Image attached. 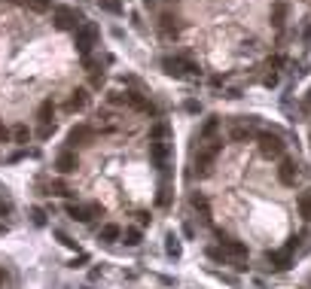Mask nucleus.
<instances>
[{
    "instance_id": "f257e3e1",
    "label": "nucleus",
    "mask_w": 311,
    "mask_h": 289,
    "mask_svg": "<svg viewBox=\"0 0 311 289\" xmlns=\"http://www.w3.org/2000/svg\"><path fill=\"white\" fill-rule=\"evenodd\" d=\"M98 40H101V27H98L95 21H82V24L73 30V43H76V49H79L82 58H89V52L95 49Z\"/></svg>"
},
{
    "instance_id": "f03ea898",
    "label": "nucleus",
    "mask_w": 311,
    "mask_h": 289,
    "mask_svg": "<svg viewBox=\"0 0 311 289\" xmlns=\"http://www.w3.org/2000/svg\"><path fill=\"white\" fill-rule=\"evenodd\" d=\"M55 27L58 30H76L82 24V15L73 9V6H55V15H52Z\"/></svg>"
},
{
    "instance_id": "7ed1b4c3",
    "label": "nucleus",
    "mask_w": 311,
    "mask_h": 289,
    "mask_svg": "<svg viewBox=\"0 0 311 289\" xmlns=\"http://www.w3.org/2000/svg\"><path fill=\"white\" fill-rule=\"evenodd\" d=\"M220 149H223V140H211V146H205V149L195 152V171H199V177H208L211 174V165H214V158H217Z\"/></svg>"
},
{
    "instance_id": "20e7f679",
    "label": "nucleus",
    "mask_w": 311,
    "mask_h": 289,
    "mask_svg": "<svg viewBox=\"0 0 311 289\" xmlns=\"http://www.w3.org/2000/svg\"><path fill=\"white\" fill-rule=\"evenodd\" d=\"M162 67H165V73L168 76H189V73H199V67L189 61V58H180V55H174V58H162Z\"/></svg>"
},
{
    "instance_id": "39448f33",
    "label": "nucleus",
    "mask_w": 311,
    "mask_h": 289,
    "mask_svg": "<svg viewBox=\"0 0 311 289\" xmlns=\"http://www.w3.org/2000/svg\"><path fill=\"white\" fill-rule=\"evenodd\" d=\"M260 152H263V158H281L284 155V140L278 137V134H260Z\"/></svg>"
},
{
    "instance_id": "423d86ee",
    "label": "nucleus",
    "mask_w": 311,
    "mask_h": 289,
    "mask_svg": "<svg viewBox=\"0 0 311 289\" xmlns=\"http://www.w3.org/2000/svg\"><path fill=\"white\" fill-rule=\"evenodd\" d=\"M64 210H67V216H70V219H76V222H89V219H95V216H101V213H104V207H101V204H67Z\"/></svg>"
},
{
    "instance_id": "0eeeda50",
    "label": "nucleus",
    "mask_w": 311,
    "mask_h": 289,
    "mask_svg": "<svg viewBox=\"0 0 311 289\" xmlns=\"http://www.w3.org/2000/svg\"><path fill=\"white\" fill-rule=\"evenodd\" d=\"M150 158L156 168H162V174L171 171V143H150Z\"/></svg>"
},
{
    "instance_id": "6e6552de",
    "label": "nucleus",
    "mask_w": 311,
    "mask_h": 289,
    "mask_svg": "<svg viewBox=\"0 0 311 289\" xmlns=\"http://www.w3.org/2000/svg\"><path fill=\"white\" fill-rule=\"evenodd\" d=\"M52 168H55L61 177H64V174H73V171L79 168V158H76V152H58Z\"/></svg>"
},
{
    "instance_id": "1a4fd4ad",
    "label": "nucleus",
    "mask_w": 311,
    "mask_h": 289,
    "mask_svg": "<svg viewBox=\"0 0 311 289\" xmlns=\"http://www.w3.org/2000/svg\"><path fill=\"white\" fill-rule=\"evenodd\" d=\"M296 177H299L296 162H293V158H284L281 168H278V180H281V186H296Z\"/></svg>"
},
{
    "instance_id": "9d476101",
    "label": "nucleus",
    "mask_w": 311,
    "mask_h": 289,
    "mask_svg": "<svg viewBox=\"0 0 311 289\" xmlns=\"http://www.w3.org/2000/svg\"><path fill=\"white\" fill-rule=\"evenodd\" d=\"M177 21H180L177 15H171V12H165V15L159 18V30H162L165 37H177V34H180V24H177Z\"/></svg>"
},
{
    "instance_id": "9b49d317",
    "label": "nucleus",
    "mask_w": 311,
    "mask_h": 289,
    "mask_svg": "<svg viewBox=\"0 0 311 289\" xmlns=\"http://www.w3.org/2000/svg\"><path fill=\"white\" fill-rule=\"evenodd\" d=\"M86 104H89V91H86V88H73L70 98H67V113H76V110H82Z\"/></svg>"
},
{
    "instance_id": "f8f14e48",
    "label": "nucleus",
    "mask_w": 311,
    "mask_h": 289,
    "mask_svg": "<svg viewBox=\"0 0 311 289\" xmlns=\"http://www.w3.org/2000/svg\"><path fill=\"white\" fill-rule=\"evenodd\" d=\"M223 253L232 256V259H244V256H247V247H244L241 241H229V238H223Z\"/></svg>"
},
{
    "instance_id": "ddd939ff",
    "label": "nucleus",
    "mask_w": 311,
    "mask_h": 289,
    "mask_svg": "<svg viewBox=\"0 0 311 289\" xmlns=\"http://www.w3.org/2000/svg\"><path fill=\"white\" fill-rule=\"evenodd\" d=\"M269 262H272V268H275V271H287V268L293 265V259H290V250H281V253H269Z\"/></svg>"
},
{
    "instance_id": "4468645a",
    "label": "nucleus",
    "mask_w": 311,
    "mask_h": 289,
    "mask_svg": "<svg viewBox=\"0 0 311 289\" xmlns=\"http://www.w3.org/2000/svg\"><path fill=\"white\" fill-rule=\"evenodd\" d=\"M119 238H122V229L113 226V222L101 226V232H98V241H104V244H113V241H119Z\"/></svg>"
},
{
    "instance_id": "2eb2a0df",
    "label": "nucleus",
    "mask_w": 311,
    "mask_h": 289,
    "mask_svg": "<svg viewBox=\"0 0 311 289\" xmlns=\"http://www.w3.org/2000/svg\"><path fill=\"white\" fill-rule=\"evenodd\" d=\"M37 119H40L43 125H55V104H52V101H43L40 110H37Z\"/></svg>"
},
{
    "instance_id": "dca6fc26",
    "label": "nucleus",
    "mask_w": 311,
    "mask_h": 289,
    "mask_svg": "<svg viewBox=\"0 0 311 289\" xmlns=\"http://www.w3.org/2000/svg\"><path fill=\"white\" fill-rule=\"evenodd\" d=\"M89 137H92V128H89V125H76V128L67 134V143H73V146H76V143H86Z\"/></svg>"
},
{
    "instance_id": "f3484780",
    "label": "nucleus",
    "mask_w": 311,
    "mask_h": 289,
    "mask_svg": "<svg viewBox=\"0 0 311 289\" xmlns=\"http://www.w3.org/2000/svg\"><path fill=\"white\" fill-rule=\"evenodd\" d=\"M189 204H192V207H195V210H199V213H202V219H211V204H208V198H205V195H202V192H195V195H192V201H189Z\"/></svg>"
},
{
    "instance_id": "a211bd4d",
    "label": "nucleus",
    "mask_w": 311,
    "mask_h": 289,
    "mask_svg": "<svg viewBox=\"0 0 311 289\" xmlns=\"http://www.w3.org/2000/svg\"><path fill=\"white\" fill-rule=\"evenodd\" d=\"M168 134H171V128H168L165 122H156V125L150 128V143H162Z\"/></svg>"
},
{
    "instance_id": "6ab92c4d",
    "label": "nucleus",
    "mask_w": 311,
    "mask_h": 289,
    "mask_svg": "<svg viewBox=\"0 0 311 289\" xmlns=\"http://www.w3.org/2000/svg\"><path fill=\"white\" fill-rule=\"evenodd\" d=\"M284 18H287V3H284V0H278V3L272 6V24H275V27H281V24H284Z\"/></svg>"
},
{
    "instance_id": "aec40b11",
    "label": "nucleus",
    "mask_w": 311,
    "mask_h": 289,
    "mask_svg": "<svg viewBox=\"0 0 311 289\" xmlns=\"http://www.w3.org/2000/svg\"><path fill=\"white\" fill-rule=\"evenodd\" d=\"M122 241H125L128 247H137V244L144 241V235H140V229H134V226H128V229L122 232Z\"/></svg>"
},
{
    "instance_id": "412c9836",
    "label": "nucleus",
    "mask_w": 311,
    "mask_h": 289,
    "mask_svg": "<svg viewBox=\"0 0 311 289\" xmlns=\"http://www.w3.org/2000/svg\"><path fill=\"white\" fill-rule=\"evenodd\" d=\"M165 253H168L171 259H180V253H183V250H180V241H177V235H168V238H165Z\"/></svg>"
},
{
    "instance_id": "4be33fe9",
    "label": "nucleus",
    "mask_w": 311,
    "mask_h": 289,
    "mask_svg": "<svg viewBox=\"0 0 311 289\" xmlns=\"http://www.w3.org/2000/svg\"><path fill=\"white\" fill-rule=\"evenodd\" d=\"M299 216L305 219V222H311V192H305V195H299Z\"/></svg>"
},
{
    "instance_id": "5701e85b",
    "label": "nucleus",
    "mask_w": 311,
    "mask_h": 289,
    "mask_svg": "<svg viewBox=\"0 0 311 289\" xmlns=\"http://www.w3.org/2000/svg\"><path fill=\"white\" fill-rule=\"evenodd\" d=\"M217 125H220V119H217V116H211V119H208V122L202 125V131H199V140H205V137H211V134L217 131Z\"/></svg>"
},
{
    "instance_id": "b1692460",
    "label": "nucleus",
    "mask_w": 311,
    "mask_h": 289,
    "mask_svg": "<svg viewBox=\"0 0 311 289\" xmlns=\"http://www.w3.org/2000/svg\"><path fill=\"white\" fill-rule=\"evenodd\" d=\"M12 140H15V143H27V140H31V128H27V125H15V128H12Z\"/></svg>"
},
{
    "instance_id": "393cba45",
    "label": "nucleus",
    "mask_w": 311,
    "mask_h": 289,
    "mask_svg": "<svg viewBox=\"0 0 311 289\" xmlns=\"http://www.w3.org/2000/svg\"><path fill=\"white\" fill-rule=\"evenodd\" d=\"M156 204H159V207H168V204H171V189H168V186H162V189H159Z\"/></svg>"
},
{
    "instance_id": "a878e982",
    "label": "nucleus",
    "mask_w": 311,
    "mask_h": 289,
    "mask_svg": "<svg viewBox=\"0 0 311 289\" xmlns=\"http://www.w3.org/2000/svg\"><path fill=\"white\" fill-rule=\"evenodd\" d=\"M27 6L34 12H46V9H52V0H27Z\"/></svg>"
},
{
    "instance_id": "bb28decb",
    "label": "nucleus",
    "mask_w": 311,
    "mask_h": 289,
    "mask_svg": "<svg viewBox=\"0 0 311 289\" xmlns=\"http://www.w3.org/2000/svg\"><path fill=\"white\" fill-rule=\"evenodd\" d=\"M232 140H250V128H232Z\"/></svg>"
},
{
    "instance_id": "cd10ccee",
    "label": "nucleus",
    "mask_w": 311,
    "mask_h": 289,
    "mask_svg": "<svg viewBox=\"0 0 311 289\" xmlns=\"http://www.w3.org/2000/svg\"><path fill=\"white\" fill-rule=\"evenodd\" d=\"M31 216H34V222H37V226H43V222H46V213H43L40 207H34V210H31Z\"/></svg>"
},
{
    "instance_id": "c85d7f7f",
    "label": "nucleus",
    "mask_w": 311,
    "mask_h": 289,
    "mask_svg": "<svg viewBox=\"0 0 311 289\" xmlns=\"http://www.w3.org/2000/svg\"><path fill=\"white\" fill-rule=\"evenodd\" d=\"M52 189H55V195H70V189H67L64 183H58V180L52 183Z\"/></svg>"
},
{
    "instance_id": "c756f323",
    "label": "nucleus",
    "mask_w": 311,
    "mask_h": 289,
    "mask_svg": "<svg viewBox=\"0 0 311 289\" xmlns=\"http://www.w3.org/2000/svg\"><path fill=\"white\" fill-rule=\"evenodd\" d=\"M86 262H89V253H79V256H76V259H73V268H82V265H86Z\"/></svg>"
},
{
    "instance_id": "7c9ffc66",
    "label": "nucleus",
    "mask_w": 311,
    "mask_h": 289,
    "mask_svg": "<svg viewBox=\"0 0 311 289\" xmlns=\"http://www.w3.org/2000/svg\"><path fill=\"white\" fill-rule=\"evenodd\" d=\"M9 137H12V131H9V128H6V125H3V122H0V143H6V140H9Z\"/></svg>"
},
{
    "instance_id": "2f4dec72",
    "label": "nucleus",
    "mask_w": 311,
    "mask_h": 289,
    "mask_svg": "<svg viewBox=\"0 0 311 289\" xmlns=\"http://www.w3.org/2000/svg\"><path fill=\"white\" fill-rule=\"evenodd\" d=\"M104 9H107V12H122V6H119V3H113V0H107V3H104Z\"/></svg>"
},
{
    "instance_id": "473e14b6",
    "label": "nucleus",
    "mask_w": 311,
    "mask_h": 289,
    "mask_svg": "<svg viewBox=\"0 0 311 289\" xmlns=\"http://www.w3.org/2000/svg\"><path fill=\"white\" fill-rule=\"evenodd\" d=\"M199 110H202V107H199L195 101H186V113H199Z\"/></svg>"
},
{
    "instance_id": "72a5a7b5",
    "label": "nucleus",
    "mask_w": 311,
    "mask_h": 289,
    "mask_svg": "<svg viewBox=\"0 0 311 289\" xmlns=\"http://www.w3.org/2000/svg\"><path fill=\"white\" fill-rule=\"evenodd\" d=\"M3 280H6V274H3V271H0V283H3Z\"/></svg>"
},
{
    "instance_id": "f704fd0d",
    "label": "nucleus",
    "mask_w": 311,
    "mask_h": 289,
    "mask_svg": "<svg viewBox=\"0 0 311 289\" xmlns=\"http://www.w3.org/2000/svg\"><path fill=\"white\" fill-rule=\"evenodd\" d=\"M150 3H159V0H147V6H150Z\"/></svg>"
},
{
    "instance_id": "c9c22d12",
    "label": "nucleus",
    "mask_w": 311,
    "mask_h": 289,
    "mask_svg": "<svg viewBox=\"0 0 311 289\" xmlns=\"http://www.w3.org/2000/svg\"><path fill=\"white\" fill-rule=\"evenodd\" d=\"M12 3H18V0H12Z\"/></svg>"
}]
</instances>
